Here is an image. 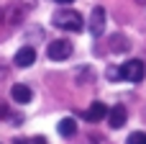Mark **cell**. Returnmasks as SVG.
Here are the masks:
<instances>
[{
  "instance_id": "obj_12",
  "label": "cell",
  "mask_w": 146,
  "mask_h": 144,
  "mask_svg": "<svg viewBox=\"0 0 146 144\" xmlns=\"http://www.w3.org/2000/svg\"><path fill=\"white\" fill-rule=\"evenodd\" d=\"M108 80H123L121 67H110V70H108Z\"/></svg>"
},
{
  "instance_id": "obj_1",
  "label": "cell",
  "mask_w": 146,
  "mask_h": 144,
  "mask_svg": "<svg viewBox=\"0 0 146 144\" xmlns=\"http://www.w3.org/2000/svg\"><path fill=\"white\" fill-rule=\"evenodd\" d=\"M54 26H59V28H64V31H82L85 28V21H82V15L77 13V10H72V8H62V10H56L54 13Z\"/></svg>"
},
{
  "instance_id": "obj_7",
  "label": "cell",
  "mask_w": 146,
  "mask_h": 144,
  "mask_svg": "<svg viewBox=\"0 0 146 144\" xmlns=\"http://www.w3.org/2000/svg\"><path fill=\"white\" fill-rule=\"evenodd\" d=\"M36 62V49L33 46H21L15 52V67H31Z\"/></svg>"
},
{
  "instance_id": "obj_11",
  "label": "cell",
  "mask_w": 146,
  "mask_h": 144,
  "mask_svg": "<svg viewBox=\"0 0 146 144\" xmlns=\"http://www.w3.org/2000/svg\"><path fill=\"white\" fill-rule=\"evenodd\" d=\"M126 144H146V134L144 131H133V134H128Z\"/></svg>"
},
{
  "instance_id": "obj_4",
  "label": "cell",
  "mask_w": 146,
  "mask_h": 144,
  "mask_svg": "<svg viewBox=\"0 0 146 144\" xmlns=\"http://www.w3.org/2000/svg\"><path fill=\"white\" fill-rule=\"evenodd\" d=\"M108 111H110V108H108L105 103L95 100V103H92V106H90V108H87V111L82 113V119H85V121H90V124H98V121L108 119Z\"/></svg>"
},
{
  "instance_id": "obj_8",
  "label": "cell",
  "mask_w": 146,
  "mask_h": 144,
  "mask_svg": "<svg viewBox=\"0 0 146 144\" xmlns=\"http://www.w3.org/2000/svg\"><path fill=\"white\" fill-rule=\"evenodd\" d=\"M10 95H13V100H15V103H31V98H33V93H31V88H28V85H23V82H18V85H13V90H10Z\"/></svg>"
},
{
  "instance_id": "obj_6",
  "label": "cell",
  "mask_w": 146,
  "mask_h": 144,
  "mask_svg": "<svg viewBox=\"0 0 146 144\" xmlns=\"http://www.w3.org/2000/svg\"><path fill=\"white\" fill-rule=\"evenodd\" d=\"M126 121H128V111H126L123 106H113V108L108 111V124H110V129H121Z\"/></svg>"
},
{
  "instance_id": "obj_14",
  "label": "cell",
  "mask_w": 146,
  "mask_h": 144,
  "mask_svg": "<svg viewBox=\"0 0 146 144\" xmlns=\"http://www.w3.org/2000/svg\"><path fill=\"white\" fill-rule=\"evenodd\" d=\"M5 116H8V108H5V103L0 100V119H5Z\"/></svg>"
},
{
  "instance_id": "obj_3",
  "label": "cell",
  "mask_w": 146,
  "mask_h": 144,
  "mask_svg": "<svg viewBox=\"0 0 146 144\" xmlns=\"http://www.w3.org/2000/svg\"><path fill=\"white\" fill-rule=\"evenodd\" d=\"M46 54H49L51 62H64V59H69V54H72V44H69L67 39H56V41L49 44Z\"/></svg>"
},
{
  "instance_id": "obj_16",
  "label": "cell",
  "mask_w": 146,
  "mask_h": 144,
  "mask_svg": "<svg viewBox=\"0 0 146 144\" xmlns=\"http://www.w3.org/2000/svg\"><path fill=\"white\" fill-rule=\"evenodd\" d=\"M3 77H5V70H0V80H3Z\"/></svg>"
},
{
  "instance_id": "obj_13",
  "label": "cell",
  "mask_w": 146,
  "mask_h": 144,
  "mask_svg": "<svg viewBox=\"0 0 146 144\" xmlns=\"http://www.w3.org/2000/svg\"><path fill=\"white\" fill-rule=\"evenodd\" d=\"M15 144H46L44 137H36V139H15Z\"/></svg>"
},
{
  "instance_id": "obj_9",
  "label": "cell",
  "mask_w": 146,
  "mask_h": 144,
  "mask_svg": "<svg viewBox=\"0 0 146 144\" xmlns=\"http://www.w3.org/2000/svg\"><path fill=\"white\" fill-rule=\"evenodd\" d=\"M56 131H59V137L69 139V137H74V134H77V121L67 116V119H62V121L56 124Z\"/></svg>"
},
{
  "instance_id": "obj_2",
  "label": "cell",
  "mask_w": 146,
  "mask_h": 144,
  "mask_svg": "<svg viewBox=\"0 0 146 144\" xmlns=\"http://www.w3.org/2000/svg\"><path fill=\"white\" fill-rule=\"evenodd\" d=\"M121 75H123V80L139 85V82L146 77V64L141 62V59H128L126 64H121Z\"/></svg>"
},
{
  "instance_id": "obj_5",
  "label": "cell",
  "mask_w": 146,
  "mask_h": 144,
  "mask_svg": "<svg viewBox=\"0 0 146 144\" xmlns=\"http://www.w3.org/2000/svg\"><path fill=\"white\" fill-rule=\"evenodd\" d=\"M105 31V8H92V13H90V33L92 36H100Z\"/></svg>"
},
{
  "instance_id": "obj_10",
  "label": "cell",
  "mask_w": 146,
  "mask_h": 144,
  "mask_svg": "<svg viewBox=\"0 0 146 144\" xmlns=\"http://www.w3.org/2000/svg\"><path fill=\"white\" fill-rule=\"evenodd\" d=\"M110 44H113L115 52H128V39H126V36H113Z\"/></svg>"
},
{
  "instance_id": "obj_15",
  "label": "cell",
  "mask_w": 146,
  "mask_h": 144,
  "mask_svg": "<svg viewBox=\"0 0 146 144\" xmlns=\"http://www.w3.org/2000/svg\"><path fill=\"white\" fill-rule=\"evenodd\" d=\"M56 3H62V5H69V3H72V0H56Z\"/></svg>"
}]
</instances>
